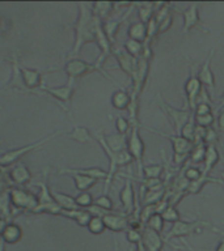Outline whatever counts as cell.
<instances>
[{"mask_svg":"<svg viewBox=\"0 0 224 251\" xmlns=\"http://www.w3.org/2000/svg\"><path fill=\"white\" fill-rule=\"evenodd\" d=\"M126 237H127V239H129V242L135 245V246H137L138 243L141 242V231L131 229V227H130L129 230L126 231Z\"/></svg>","mask_w":224,"mask_h":251,"instance_id":"681fc988","label":"cell"},{"mask_svg":"<svg viewBox=\"0 0 224 251\" xmlns=\"http://www.w3.org/2000/svg\"><path fill=\"white\" fill-rule=\"evenodd\" d=\"M113 56L118 62V66L123 72H125L130 78H133V76L137 72L138 62L139 59L134 58L133 55H130L129 52L123 49H113Z\"/></svg>","mask_w":224,"mask_h":251,"instance_id":"4fadbf2b","label":"cell"},{"mask_svg":"<svg viewBox=\"0 0 224 251\" xmlns=\"http://www.w3.org/2000/svg\"><path fill=\"white\" fill-rule=\"evenodd\" d=\"M70 173L90 176L97 180H106L108 178V172L101 168H66L59 170V174H70Z\"/></svg>","mask_w":224,"mask_h":251,"instance_id":"44dd1931","label":"cell"},{"mask_svg":"<svg viewBox=\"0 0 224 251\" xmlns=\"http://www.w3.org/2000/svg\"><path fill=\"white\" fill-rule=\"evenodd\" d=\"M79 16L76 23L74 24L75 43L72 50L68 54V58H76L80 51L86 43H96V27H97L98 19H96L92 13L88 3H78Z\"/></svg>","mask_w":224,"mask_h":251,"instance_id":"6da1fadb","label":"cell"},{"mask_svg":"<svg viewBox=\"0 0 224 251\" xmlns=\"http://www.w3.org/2000/svg\"><path fill=\"white\" fill-rule=\"evenodd\" d=\"M223 152H224V149H223ZM220 180H222V183L224 184V172L220 173Z\"/></svg>","mask_w":224,"mask_h":251,"instance_id":"91938a15","label":"cell"},{"mask_svg":"<svg viewBox=\"0 0 224 251\" xmlns=\"http://www.w3.org/2000/svg\"><path fill=\"white\" fill-rule=\"evenodd\" d=\"M156 101L159 103V107H160L163 111L165 113V115L173 122V125H174V129H176L177 135H181V131L184 128V126L186 125L190 119V117L193 115V113L189 109L186 110H177L174 107L167 103V102L163 100L160 94H157Z\"/></svg>","mask_w":224,"mask_h":251,"instance_id":"ba28073f","label":"cell"},{"mask_svg":"<svg viewBox=\"0 0 224 251\" xmlns=\"http://www.w3.org/2000/svg\"><path fill=\"white\" fill-rule=\"evenodd\" d=\"M212 113V105L210 103H206V102H200L196 106V110H194V115H206V114Z\"/></svg>","mask_w":224,"mask_h":251,"instance_id":"816d5d0a","label":"cell"},{"mask_svg":"<svg viewBox=\"0 0 224 251\" xmlns=\"http://www.w3.org/2000/svg\"><path fill=\"white\" fill-rule=\"evenodd\" d=\"M214 52L215 50L211 51V54L208 55V58L206 59V62L202 64L200 70L196 72V77L200 81V84L204 86V88H210V89H214L215 88V77H214V72L211 70V60L212 56H214Z\"/></svg>","mask_w":224,"mask_h":251,"instance_id":"ffe728a7","label":"cell"},{"mask_svg":"<svg viewBox=\"0 0 224 251\" xmlns=\"http://www.w3.org/2000/svg\"><path fill=\"white\" fill-rule=\"evenodd\" d=\"M161 217L164 220L165 223H172L176 224L177 221H180V213L176 209V207H173V205H168V207L165 208L163 213H161Z\"/></svg>","mask_w":224,"mask_h":251,"instance_id":"7bdbcfd3","label":"cell"},{"mask_svg":"<svg viewBox=\"0 0 224 251\" xmlns=\"http://www.w3.org/2000/svg\"><path fill=\"white\" fill-rule=\"evenodd\" d=\"M47 176H49V169H45L42 173V179L39 180L37 186L39 187V192L37 195L38 199V205L34 209L33 213H50L55 216H63V209L59 207L56 201L53 198V192L49 187V182H47Z\"/></svg>","mask_w":224,"mask_h":251,"instance_id":"3957f363","label":"cell"},{"mask_svg":"<svg viewBox=\"0 0 224 251\" xmlns=\"http://www.w3.org/2000/svg\"><path fill=\"white\" fill-rule=\"evenodd\" d=\"M63 216L76 221L78 225H80V226H88L90 219L93 217V215L88 209H80V208L75 209V211H64L63 212Z\"/></svg>","mask_w":224,"mask_h":251,"instance_id":"484cf974","label":"cell"},{"mask_svg":"<svg viewBox=\"0 0 224 251\" xmlns=\"http://www.w3.org/2000/svg\"><path fill=\"white\" fill-rule=\"evenodd\" d=\"M215 251H224V239L219 243V245H218V247H216Z\"/></svg>","mask_w":224,"mask_h":251,"instance_id":"6f0895ef","label":"cell"},{"mask_svg":"<svg viewBox=\"0 0 224 251\" xmlns=\"http://www.w3.org/2000/svg\"><path fill=\"white\" fill-rule=\"evenodd\" d=\"M190 154H177V153H173V164L176 166H185L186 165V161L189 160Z\"/></svg>","mask_w":224,"mask_h":251,"instance_id":"f5cc1de1","label":"cell"},{"mask_svg":"<svg viewBox=\"0 0 224 251\" xmlns=\"http://www.w3.org/2000/svg\"><path fill=\"white\" fill-rule=\"evenodd\" d=\"M106 229L112 231H127L130 229V216L125 212H108L102 216Z\"/></svg>","mask_w":224,"mask_h":251,"instance_id":"8fae6325","label":"cell"},{"mask_svg":"<svg viewBox=\"0 0 224 251\" xmlns=\"http://www.w3.org/2000/svg\"><path fill=\"white\" fill-rule=\"evenodd\" d=\"M8 176H9L11 183L16 184L17 187H20V186H25V184L30 182L31 173L30 170L27 168V165H24L23 162H17V164L9 170Z\"/></svg>","mask_w":224,"mask_h":251,"instance_id":"d6986e66","label":"cell"},{"mask_svg":"<svg viewBox=\"0 0 224 251\" xmlns=\"http://www.w3.org/2000/svg\"><path fill=\"white\" fill-rule=\"evenodd\" d=\"M60 132H55L50 136L45 137L42 140L34 141V143H31V144L24 145V147H20V148L16 149H11V151H8V152L3 153L1 156H0V168H8V166H12V165H16L17 162H20V160L23 158L24 156H27L28 153H31L37 151L38 148H41L42 145H45L46 143H49L50 140L55 139L56 135H59Z\"/></svg>","mask_w":224,"mask_h":251,"instance_id":"277c9868","label":"cell"},{"mask_svg":"<svg viewBox=\"0 0 224 251\" xmlns=\"http://www.w3.org/2000/svg\"><path fill=\"white\" fill-rule=\"evenodd\" d=\"M68 176H72V179L75 182V186L80 192H86L90 187H93L94 184H97L98 180L90 178V176H82V174H75V173H70Z\"/></svg>","mask_w":224,"mask_h":251,"instance_id":"d6a6232c","label":"cell"},{"mask_svg":"<svg viewBox=\"0 0 224 251\" xmlns=\"http://www.w3.org/2000/svg\"><path fill=\"white\" fill-rule=\"evenodd\" d=\"M218 102H219V107H218V110L220 111L222 109H224V92L222 93V96L218 98Z\"/></svg>","mask_w":224,"mask_h":251,"instance_id":"9f6ffc18","label":"cell"},{"mask_svg":"<svg viewBox=\"0 0 224 251\" xmlns=\"http://www.w3.org/2000/svg\"><path fill=\"white\" fill-rule=\"evenodd\" d=\"M181 16L184 17V27L182 33L188 34L189 31L198 26L200 23L199 20V3H193L188 9L181 11Z\"/></svg>","mask_w":224,"mask_h":251,"instance_id":"ac0fdd59","label":"cell"},{"mask_svg":"<svg viewBox=\"0 0 224 251\" xmlns=\"http://www.w3.org/2000/svg\"><path fill=\"white\" fill-rule=\"evenodd\" d=\"M13 187L9 180V176L4 173L3 168H0V192L1 191H8Z\"/></svg>","mask_w":224,"mask_h":251,"instance_id":"f907efd6","label":"cell"},{"mask_svg":"<svg viewBox=\"0 0 224 251\" xmlns=\"http://www.w3.org/2000/svg\"><path fill=\"white\" fill-rule=\"evenodd\" d=\"M173 25V15L169 13L167 17L161 20L160 23H157V30H159V34H163L165 31H168Z\"/></svg>","mask_w":224,"mask_h":251,"instance_id":"c3c4849f","label":"cell"},{"mask_svg":"<svg viewBox=\"0 0 224 251\" xmlns=\"http://www.w3.org/2000/svg\"><path fill=\"white\" fill-rule=\"evenodd\" d=\"M138 5H139L138 13H139L141 23L147 24L149 20L153 19V16H155V3H141L138 4Z\"/></svg>","mask_w":224,"mask_h":251,"instance_id":"e575fe53","label":"cell"},{"mask_svg":"<svg viewBox=\"0 0 224 251\" xmlns=\"http://www.w3.org/2000/svg\"><path fill=\"white\" fill-rule=\"evenodd\" d=\"M53 192V198H54V200L56 201V204L62 208L63 211H75V209H79L74 196L67 195V194H62V192Z\"/></svg>","mask_w":224,"mask_h":251,"instance_id":"f546056e","label":"cell"},{"mask_svg":"<svg viewBox=\"0 0 224 251\" xmlns=\"http://www.w3.org/2000/svg\"><path fill=\"white\" fill-rule=\"evenodd\" d=\"M164 172V166L160 164L147 165L143 168V178L149 179V178H160Z\"/></svg>","mask_w":224,"mask_h":251,"instance_id":"f35d334b","label":"cell"},{"mask_svg":"<svg viewBox=\"0 0 224 251\" xmlns=\"http://www.w3.org/2000/svg\"><path fill=\"white\" fill-rule=\"evenodd\" d=\"M196 119H194V113H193V115L190 117L189 122L184 126V128L181 131V136H184L185 139H188L189 141H192L193 143V141H194V135H196Z\"/></svg>","mask_w":224,"mask_h":251,"instance_id":"b9f144b4","label":"cell"},{"mask_svg":"<svg viewBox=\"0 0 224 251\" xmlns=\"http://www.w3.org/2000/svg\"><path fill=\"white\" fill-rule=\"evenodd\" d=\"M149 129L151 132H155L157 135H160V136L167 137L170 143H172L173 147V152L177 153V154H190V152L194 148V144H193L192 141H189L188 139H185L184 136H181V135H168V133L160 132V131H156V129Z\"/></svg>","mask_w":224,"mask_h":251,"instance_id":"9a60e30c","label":"cell"},{"mask_svg":"<svg viewBox=\"0 0 224 251\" xmlns=\"http://www.w3.org/2000/svg\"><path fill=\"white\" fill-rule=\"evenodd\" d=\"M119 200H121L123 209H125L126 215H133L134 209H135V201H137V196L134 192L133 182L130 178H126L125 186L119 192Z\"/></svg>","mask_w":224,"mask_h":251,"instance_id":"2e32d148","label":"cell"},{"mask_svg":"<svg viewBox=\"0 0 224 251\" xmlns=\"http://www.w3.org/2000/svg\"><path fill=\"white\" fill-rule=\"evenodd\" d=\"M8 224H9V221L5 219H3V217H0V238H1V235H3L4 230H5V227L8 226Z\"/></svg>","mask_w":224,"mask_h":251,"instance_id":"11a10c76","label":"cell"},{"mask_svg":"<svg viewBox=\"0 0 224 251\" xmlns=\"http://www.w3.org/2000/svg\"><path fill=\"white\" fill-rule=\"evenodd\" d=\"M114 251H118V243L117 242H115V250Z\"/></svg>","mask_w":224,"mask_h":251,"instance_id":"94428289","label":"cell"},{"mask_svg":"<svg viewBox=\"0 0 224 251\" xmlns=\"http://www.w3.org/2000/svg\"><path fill=\"white\" fill-rule=\"evenodd\" d=\"M115 128H117L119 135H126V133L129 132V129H131L130 121L126 119L125 117H118L115 119Z\"/></svg>","mask_w":224,"mask_h":251,"instance_id":"7dc6e473","label":"cell"},{"mask_svg":"<svg viewBox=\"0 0 224 251\" xmlns=\"http://www.w3.org/2000/svg\"><path fill=\"white\" fill-rule=\"evenodd\" d=\"M93 205H96V207H98V208H101V209H104V211H108V212L114 211L113 200L110 199L109 195L98 196L97 199H94Z\"/></svg>","mask_w":224,"mask_h":251,"instance_id":"ee69618b","label":"cell"},{"mask_svg":"<svg viewBox=\"0 0 224 251\" xmlns=\"http://www.w3.org/2000/svg\"><path fill=\"white\" fill-rule=\"evenodd\" d=\"M114 5L115 4L112 3V1H96V3L90 5V9H92V13H93L94 17L101 20L102 23H104V20L113 11Z\"/></svg>","mask_w":224,"mask_h":251,"instance_id":"f1b7e54d","label":"cell"},{"mask_svg":"<svg viewBox=\"0 0 224 251\" xmlns=\"http://www.w3.org/2000/svg\"><path fill=\"white\" fill-rule=\"evenodd\" d=\"M97 141L98 144L101 145L102 151L108 156V160H109V172H108V178L105 180V190H104V195H108L110 186H112V182H113V178L117 174L118 169L130 165L134 161V158L127 151H123V152H113V151H110L109 147L106 145L104 135L101 132L97 133Z\"/></svg>","mask_w":224,"mask_h":251,"instance_id":"7a4b0ae2","label":"cell"},{"mask_svg":"<svg viewBox=\"0 0 224 251\" xmlns=\"http://www.w3.org/2000/svg\"><path fill=\"white\" fill-rule=\"evenodd\" d=\"M196 119V125L203 128H210L214 123L216 122V118L214 114H206V115H194Z\"/></svg>","mask_w":224,"mask_h":251,"instance_id":"f6af8a7d","label":"cell"},{"mask_svg":"<svg viewBox=\"0 0 224 251\" xmlns=\"http://www.w3.org/2000/svg\"><path fill=\"white\" fill-rule=\"evenodd\" d=\"M220 160V153L219 149L216 148L215 145H207L206 148V156H204V168L202 170L203 176H210V172H211L214 166H215Z\"/></svg>","mask_w":224,"mask_h":251,"instance_id":"7402d4cb","label":"cell"},{"mask_svg":"<svg viewBox=\"0 0 224 251\" xmlns=\"http://www.w3.org/2000/svg\"><path fill=\"white\" fill-rule=\"evenodd\" d=\"M203 89V85L196 77V74H194L192 70V75L188 78V81L185 84V93H186V103H188V109L194 113L196 110V102L200 96V92Z\"/></svg>","mask_w":224,"mask_h":251,"instance_id":"7c38bea8","label":"cell"},{"mask_svg":"<svg viewBox=\"0 0 224 251\" xmlns=\"http://www.w3.org/2000/svg\"><path fill=\"white\" fill-rule=\"evenodd\" d=\"M67 137H70V139L78 141V143H82V144L93 141V136L90 135L89 129L86 127H83V126H75L74 129L70 133H67Z\"/></svg>","mask_w":224,"mask_h":251,"instance_id":"1f68e13d","label":"cell"},{"mask_svg":"<svg viewBox=\"0 0 224 251\" xmlns=\"http://www.w3.org/2000/svg\"><path fill=\"white\" fill-rule=\"evenodd\" d=\"M130 13H131V11L129 9L127 13H126L122 19L115 20V21H105V23H102V29H104L106 37L109 38V41L112 43L115 42V37H117L118 31H119V27H121V25L123 24V21L129 17Z\"/></svg>","mask_w":224,"mask_h":251,"instance_id":"cb8c5ba5","label":"cell"},{"mask_svg":"<svg viewBox=\"0 0 224 251\" xmlns=\"http://www.w3.org/2000/svg\"><path fill=\"white\" fill-rule=\"evenodd\" d=\"M206 148H207V144H206V143H200V144L194 145V148H193V151L190 152L189 160L192 161L193 164L203 162L204 156H206Z\"/></svg>","mask_w":224,"mask_h":251,"instance_id":"8d00e7d4","label":"cell"},{"mask_svg":"<svg viewBox=\"0 0 224 251\" xmlns=\"http://www.w3.org/2000/svg\"><path fill=\"white\" fill-rule=\"evenodd\" d=\"M216 126H218V129L224 132V109H222L218 113V118H216Z\"/></svg>","mask_w":224,"mask_h":251,"instance_id":"db71d44e","label":"cell"},{"mask_svg":"<svg viewBox=\"0 0 224 251\" xmlns=\"http://www.w3.org/2000/svg\"><path fill=\"white\" fill-rule=\"evenodd\" d=\"M104 139H105L106 145L109 147L110 151H113V152L127 151V136L126 135H119V133L108 135V136L104 135Z\"/></svg>","mask_w":224,"mask_h":251,"instance_id":"603a6c76","label":"cell"},{"mask_svg":"<svg viewBox=\"0 0 224 251\" xmlns=\"http://www.w3.org/2000/svg\"><path fill=\"white\" fill-rule=\"evenodd\" d=\"M222 183V180L219 179V178H212V176H203L202 174V176H200L199 179L196 180H193V182H190L189 183V187L188 190H186V192H188V195H196V194H199L200 190L206 186L207 183Z\"/></svg>","mask_w":224,"mask_h":251,"instance_id":"83f0119b","label":"cell"},{"mask_svg":"<svg viewBox=\"0 0 224 251\" xmlns=\"http://www.w3.org/2000/svg\"><path fill=\"white\" fill-rule=\"evenodd\" d=\"M86 227H88V230H89L92 234H102L106 229L105 224H104V220H102V217H98V216H93V217L90 219L89 224H88V226Z\"/></svg>","mask_w":224,"mask_h":251,"instance_id":"60d3db41","label":"cell"},{"mask_svg":"<svg viewBox=\"0 0 224 251\" xmlns=\"http://www.w3.org/2000/svg\"><path fill=\"white\" fill-rule=\"evenodd\" d=\"M23 238V229L20 225L15 223H9L8 226L5 227L3 235H1V239L4 241V243H9V245H15Z\"/></svg>","mask_w":224,"mask_h":251,"instance_id":"d4e9b609","label":"cell"},{"mask_svg":"<svg viewBox=\"0 0 224 251\" xmlns=\"http://www.w3.org/2000/svg\"><path fill=\"white\" fill-rule=\"evenodd\" d=\"M164 220L161 217L160 213H155L148 219V221L145 223L144 227H148L151 230H155L157 233H163V229H164Z\"/></svg>","mask_w":224,"mask_h":251,"instance_id":"74e56055","label":"cell"},{"mask_svg":"<svg viewBox=\"0 0 224 251\" xmlns=\"http://www.w3.org/2000/svg\"><path fill=\"white\" fill-rule=\"evenodd\" d=\"M12 203H11V196H9V190L8 191H1L0 192V213L1 217L5 220H9L12 217Z\"/></svg>","mask_w":224,"mask_h":251,"instance_id":"836d02e7","label":"cell"},{"mask_svg":"<svg viewBox=\"0 0 224 251\" xmlns=\"http://www.w3.org/2000/svg\"><path fill=\"white\" fill-rule=\"evenodd\" d=\"M137 251H147L145 250V247L143 246V243H138L137 245Z\"/></svg>","mask_w":224,"mask_h":251,"instance_id":"680465c9","label":"cell"},{"mask_svg":"<svg viewBox=\"0 0 224 251\" xmlns=\"http://www.w3.org/2000/svg\"><path fill=\"white\" fill-rule=\"evenodd\" d=\"M75 201L78 204V207L80 209H88L89 207H92L94 203L93 196L90 192H80L76 198H75Z\"/></svg>","mask_w":224,"mask_h":251,"instance_id":"ab89813d","label":"cell"},{"mask_svg":"<svg viewBox=\"0 0 224 251\" xmlns=\"http://www.w3.org/2000/svg\"><path fill=\"white\" fill-rule=\"evenodd\" d=\"M112 105L117 110H129L131 105V96L127 90H117L112 96Z\"/></svg>","mask_w":224,"mask_h":251,"instance_id":"4316f807","label":"cell"},{"mask_svg":"<svg viewBox=\"0 0 224 251\" xmlns=\"http://www.w3.org/2000/svg\"><path fill=\"white\" fill-rule=\"evenodd\" d=\"M125 50L129 52L130 55H133L134 58L139 59L143 54V49H144V43L138 42V41H134V39H127L123 45Z\"/></svg>","mask_w":224,"mask_h":251,"instance_id":"d590c367","label":"cell"},{"mask_svg":"<svg viewBox=\"0 0 224 251\" xmlns=\"http://www.w3.org/2000/svg\"><path fill=\"white\" fill-rule=\"evenodd\" d=\"M20 75H21V80L25 86L27 92H37V89L43 88V75L49 74V72H54L56 70H47V71H38V70H31L28 67H24L20 64Z\"/></svg>","mask_w":224,"mask_h":251,"instance_id":"30bf717a","label":"cell"},{"mask_svg":"<svg viewBox=\"0 0 224 251\" xmlns=\"http://www.w3.org/2000/svg\"><path fill=\"white\" fill-rule=\"evenodd\" d=\"M200 227H212L214 230L219 231L216 227H214L210 223L203 221V220H194V221H177L176 224H173V226L170 227V230L165 234L164 241L169 242L172 238H180V237H188V235L196 233V230H199Z\"/></svg>","mask_w":224,"mask_h":251,"instance_id":"5b68a950","label":"cell"},{"mask_svg":"<svg viewBox=\"0 0 224 251\" xmlns=\"http://www.w3.org/2000/svg\"><path fill=\"white\" fill-rule=\"evenodd\" d=\"M74 89H75V80L74 78H68L66 85L63 86H54V88H49V86H43L42 90L46 92L54 97L56 101H59L60 103H70L71 98L74 96Z\"/></svg>","mask_w":224,"mask_h":251,"instance_id":"5bb4252c","label":"cell"},{"mask_svg":"<svg viewBox=\"0 0 224 251\" xmlns=\"http://www.w3.org/2000/svg\"><path fill=\"white\" fill-rule=\"evenodd\" d=\"M64 72L67 74L68 78H74V80H76V78L79 77H83V76H85V75L93 74V72H98V74L104 75L106 78L112 80V77H110L109 75L106 74L102 68L96 66L94 63L84 62V60L78 58L70 59V60L66 63V66H64Z\"/></svg>","mask_w":224,"mask_h":251,"instance_id":"8992f818","label":"cell"},{"mask_svg":"<svg viewBox=\"0 0 224 251\" xmlns=\"http://www.w3.org/2000/svg\"><path fill=\"white\" fill-rule=\"evenodd\" d=\"M202 170L198 168H194V166H186L185 165V169H184V176L189 182H193V180H196L199 179L200 176H202Z\"/></svg>","mask_w":224,"mask_h":251,"instance_id":"bcb514c9","label":"cell"},{"mask_svg":"<svg viewBox=\"0 0 224 251\" xmlns=\"http://www.w3.org/2000/svg\"><path fill=\"white\" fill-rule=\"evenodd\" d=\"M141 243L147 251H161L164 247V238L160 233L151 230L148 227H143L141 230Z\"/></svg>","mask_w":224,"mask_h":251,"instance_id":"e0dca14e","label":"cell"},{"mask_svg":"<svg viewBox=\"0 0 224 251\" xmlns=\"http://www.w3.org/2000/svg\"><path fill=\"white\" fill-rule=\"evenodd\" d=\"M9 196H11L12 207L19 209V211H27L33 213L38 205L37 196L25 188L12 187L9 190Z\"/></svg>","mask_w":224,"mask_h":251,"instance_id":"52a82bcc","label":"cell"},{"mask_svg":"<svg viewBox=\"0 0 224 251\" xmlns=\"http://www.w3.org/2000/svg\"><path fill=\"white\" fill-rule=\"evenodd\" d=\"M144 143L141 140L140 135H139V127L138 126H134L131 127V131H130V136L127 137V152L133 156L134 161L137 162L138 170H139V174L143 176V156H144Z\"/></svg>","mask_w":224,"mask_h":251,"instance_id":"9c48e42d","label":"cell"},{"mask_svg":"<svg viewBox=\"0 0 224 251\" xmlns=\"http://www.w3.org/2000/svg\"><path fill=\"white\" fill-rule=\"evenodd\" d=\"M130 39H134V41H138V42L144 43L147 41V26L145 24H143L141 21H137V23H133L129 26V31H127Z\"/></svg>","mask_w":224,"mask_h":251,"instance_id":"4dcf8cb0","label":"cell"}]
</instances>
